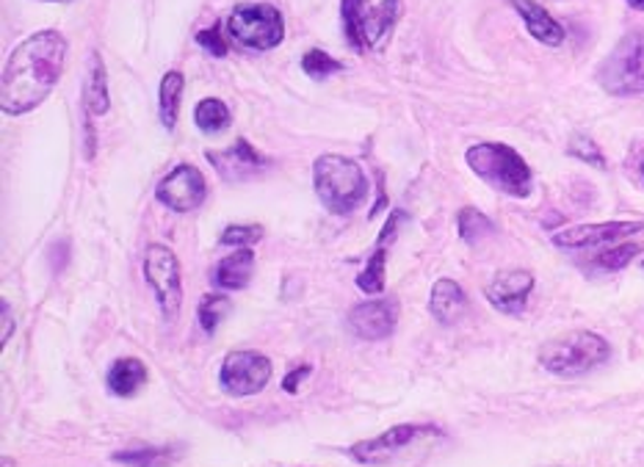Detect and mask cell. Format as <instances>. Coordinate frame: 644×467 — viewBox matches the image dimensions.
<instances>
[{
  "mask_svg": "<svg viewBox=\"0 0 644 467\" xmlns=\"http://www.w3.org/2000/svg\"><path fill=\"white\" fill-rule=\"evenodd\" d=\"M64 62H67V40L59 31H36L20 42L3 67V84H0L3 114L23 117L40 108L62 81Z\"/></svg>",
  "mask_w": 644,
  "mask_h": 467,
  "instance_id": "cell-1",
  "label": "cell"
},
{
  "mask_svg": "<svg viewBox=\"0 0 644 467\" xmlns=\"http://www.w3.org/2000/svg\"><path fill=\"white\" fill-rule=\"evenodd\" d=\"M313 185H316L321 205L335 216H349L368 197V178L360 163L346 156H335V152L316 158Z\"/></svg>",
  "mask_w": 644,
  "mask_h": 467,
  "instance_id": "cell-2",
  "label": "cell"
},
{
  "mask_svg": "<svg viewBox=\"0 0 644 467\" xmlns=\"http://www.w3.org/2000/svg\"><path fill=\"white\" fill-rule=\"evenodd\" d=\"M465 161L476 178H482L484 183L493 185L500 194L515 197V200H526L531 194V167L515 147L498 145V141H482V145H473L465 152Z\"/></svg>",
  "mask_w": 644,
  "mask_h": 467,
  "instance_id": "cell-3",
  "label": "cell"
},
{
  "mask_svg": "<svg viewBox=\"0 0 644 467\" xmlns=\"http://www.w3.org/2000/svg\"><path fill=\"white\" fill-rule=\"evenodd\" d=\"M609 357L611 346L603 335L589 332V329H576V332L548 340L539 349V365L548 373H553V376L572 379L605 365Z\"/></svg>",
  "mask_w": 644,
  "mask_h": 467,
  "instance_id": "cell-4",
  "label": "cell"
},
{
  "mask_svg": "<svg viewBox=\"0 0 644 467\" xmlns=\"http://www.w3.org/2000/svg\"><path fill=\"white\" fill-rule=\"evenodd\" d=\"M401 12V0H340L344 34L355 51H379Z\"/></svg>",
  "mask_w": 644,
  "mask_h": 467,
  "instance_id": "cell-5",
  "label": "cell"
},
{
  "mask_svg": "<svg viewBox=\"0 0 644 467\" xmlns=\"http://www.w3.org/2000/svg\"><path fill=\"white\" fill-rule=\"evenodd\" d=\"M598 81L609 95H644V31L627 34L609 53V59L600 67Z\"/></svg>",
  "mask_w": 644,
  "mask_h": 467,
  "instance_id": "cell-6",
  "label": "cell"
},
{
  "mask_svg": "<svg viewBox=\"0 0 644 467\" xmlns=\"http://www.w3.org/2000/svg\"><path fill=\"white\" fill-rule=\"evenodd\" d=\"M228 31L250 51H274L285 40V23L272 3H241L230 12Z\"/></svg>",
  "mask_w": 644,
  "mask_h": 467,
  "instance_id": "cell-7",
  "label": "cell"
},
{
  "mask_svg": "<svg viewBox=\"0 0 644 467\" xmlns=\"http://www.w3.org/2000/svg\"><path fill=\"white\" fill-rule=\"evenodd\" d=\"M145 277L156 294L163 321H178L180 307H183V274H180L178 255L169 246L152 244L145 255Z\"/></svg>",
  "mask_w": 644,
  "mask_h": 467,
  "instance_id": "cell-8",
  "label": "cell"
},
{
  "mask_svg": "<svg viewBox=\"0 0 644 467\" xmlns=\"http://www.w3.org/2000/svg\"><path fill=\"white\" fill-rule=\"evenodd\" d=\"M272 379V360L261 351H230L219 368V384L233 399H244V395L261 393Z\"/></svg>",
  "mask_w": 644,
  "mask_h": 467,
  "instance_id": "cell-9",
  "label": "cell"
},
{
  "mask_svg": "<svg viewBox=\"0 0 644 467\" xmlns=\"http://www.w3.org/2000/svg\"><path fill=\"white\" fill-rule=\"evenodd\" d=\"M426 434H440L437 426H415V423H401V426L388 428L373 439H360L349 448V456L360 465H388L404 448H410L415 439L426 437Z\"/></svg>",
  "mask_w": 644,
  "mask_h": 467,
  "instance_id": "cell-10",
  "label": "cell"
},
{
  "mask_svg": "<svg viewBox=\"0 0 644 467\" xmlns=\"http://www.w3.org/2000/svg\"><path fill=\"white\" fill-rule=\"evenodd\" d=\"M156 197L163 208L175 213L197 211L208 197L205 174L197 167H191V163H180L158 183Z\"/></svg>",
  "mask_w": 644,
  "mask_h": 467,
  "instance_id": "cell-11",
  "label": "cell"
},
{
  "mask_svg": "<svg viewBox=\"0 0 644 467\" xmlns=\"http://www.w3.org/2000/svg\"><path fill=\"white\" fill-rule=\"evenodd\" d=\"M534 290V274L526 268H506L498 272L484 288L489 305L495 307L504 316H517V312L526 310L528 296Z\"/></svg>",
  "mask_w": 644,
  "mask_h": 467,
  "instance_id": "cell-12",
  "label": "cell"
},
{
  "mask_svg": "<svg viewBox=\"0 0 644 467\" xmlns=\"http://www.w3.org/2000/svg\"><path fill=\"white\" fill-rule=\"evenodd\" d=\"M399 305L393 299L362 301L349 312V329L360 340H384L395 332Z\"/></svg>",
  "mask_w": 644,
  "mask_h": 467,
  "instance_id": "cell-13",
  "label": "cell"
},
{
  "mask_svg": "<svg viewBox=\"0 0 644 467\" xmlns=\"http://www.w3.org/2000/svg\"><path fill=\"white\" fill-rule=\"evenodd\" d=\"M644 222H603V224H578V227L561 230L553 235V244L561 250H587V246L609 244L625 235L642 233Z\"/></svg>",
  "mask_w": 644,
  "mask_h": 467,
  "instance_id": "cell-14",
  "label": "cell"
},
{
  "mask_svg": "<svg viewBox=\"0 0 644 467\" xmlns=\"http://www.w3.org/2000/svg\"><path fill=\"white\" fill-rule=\"evenodd\" d=\"M208 161L219 169L224 180L230 183H239V180L252 178V174L261 172L263 167H268L266 158L255 150L246 139H239L233 147L222 152H208Z\"/></svg>",
  "mask_w": 644,
  "mask_h": 467,
  "instance_id": "cell-15",
  "label": "cell"
},
{
  "mask_svg": "<svg viewBox=\"0 0 644 467\" xmlns=\"http://www.w3.org/2000/svg\"><path fill=\"white\" fill-rule=\"evenodd\" d=\"M404 219V211H395V216L388 219V224H384L382 235H379V244L377 250H373L371 261H368L366 272L357 277V288L362 290V294L368 296H377L384 290V266H388V241L395 235V227H399V222Z\"/></svg>",
  "mask_w": 644,
  "mask_h": 467,
  "instance_id": "cell-16",
  "label": "cell"
},
{
  "mask_svg": "<svg viewBox=\"0 0 644 467\" xmlns=\"http://www.w3.org/2000/svg\"><path fill=\"white\" fill-rule=\"evenodd\" d=\"M429 310L437 318V323L451 327V323L460 321L467 310V294L460 288V283L443 277L432 285V294H429Z\"/></svg>",
  "mask_w": 644,
  "mask_h": 467,
  "instance_id": "cell-17",
  "label": "cell"
},
{
  "mask_svg": "<svg viewBox=\"0 0 644 467\" xmlns=\"http://www.w3.org/2000/svg\"><path fill=\"white\" fill-rule=\"evenodd\" d=\"M511 7L517 9V14L522 18V23H526L528 34H531L534 40L542 42V45L548 47H559L561 42H564L567 34L564 29H561V23L550 18V14L539 7L537 0H511Z\"/></svg>",
  "mask_w": 644,
  "mask_h": 467,
  "instance_id": "cell-18",
  "label": "cell"
},
{
  "mask_svg": "<svg viewBox=\"0 0 644 467\" xmlns=\"http://www.w3.org/2000/svg\"><path fill=\"white\" fill-rule=\"evenodd\" d=\"M150 373H147L145 362L136 360V357H123V360H114L112 368L106 373V384L114 395L119 399H130V395L139 393L147 384Z\"/></svg>",
  "mask_w": 644,
  "mask_h": 467,
  "instance_id": "cell-19",
  "label": "cell"
},
{
  "mask_svg": "<svg viewBox=\"0 0 644 467\" xmlns=\"http://www.w3.org/2000/svg\"><path fill=\"white\" fill-rule=\"evenodd\" d=\"M84 108L89 117H103V114H108V108H112V97H108V73L97 51H92L89 75H86L84 84Z\"/></svg>",
  "mask_w": 644,
  "mask_h": 467,
  "instance_id": "cell-20",
  "label": "cell"
},
{
  "mask_svg": "<svg viewBox=\"0 0 644 467\" xmlns=\"http://www.w3.org/2000/svg\"><path fill=\"white\" fill-rule=\"evenodd\" d=\"M252 274H255V255H252V250H235L233 255H228L219 263L213 283L224 290H241L250 285Z\"/></svg>",
  "mask_w": 644,
  "mask_h": 467,
  "instance_id": "cell-21",
  "label": "cell"
},
{
  "mask_svg": "<svg viewBox=\"0 0 644 467\" xmlns=\"http://www.w3.org/2000/svg\"><path fill=\"white\" fill-rule=\"evenodd\" d=\"M180 450L183 445H161V448H130V450H117L112 456L114 461L128 467H169L180 459Z\"/></svg>",
  "mask_w": 644,
  "mask_h": 467,
  "instance_id": "cell-22",
  "label": "cell"
},
{
  "mask_svg": "<svg viewBox=\"0 0 644 467\" xmlns=\"http://www.w3.org/2000/svg\"><path fill=\"white\" fill-rule=\"evenodd\" d=\"M186 81L183 73L172 70V73L163 75L161 81V103H158V112H161V123L167 130H175L180 119V100H183Z\"/></svg>",
  "mask_w": 644,
  "mask_h": 467,
  "instance_id": "cell-23",
  "label": "cell"
},
{
  "mask_svg": "<svg viewBox=\"0 0 644 467\" xmlns=\"http://www.w3.org/2000/svg\"><path fill=\"white\" fill-rule=\"evenodd\" d=\"M194 123L202 134H222L230 123H233V114L224 106L219 97H205V100L197 103L194 108Z\"/></svg>",
  "mask_w": 644,
  "mask_h": 467,
  "instance_id": "cell-24",
  "label": "cell"
},
{
  "mask_svg": "<svg viewBox=\"0 0 644 467\" xmlns=\"http://www.w3.org/2000/svg\"><path fill=\"white\" fill-rule=\"evenodd\" d=\"M302 70H305L307 78L327 81L329 75L344 73V64H340L338 59L329 56V53H324V51H318V47H313V51H307L305 56H302Z\"/></svg>",
  "mask_w": 644,
  "mask_h": 467,
  "instance_id": "cell-25",
  "label": "cell"
},
{
  "mask_svg": "<svg viewBox=\"0 0 644 467\" xmlns=\"http://www.w3.org/2000/svg\"><path fill=\"white\" fill-rule=\"evenodd\" d=\"M456 224H460L462 241H467V244H476L484 235L493 233V222L482 211H476V208H462L460 216H456Z\"/></svg>",
  "mask_w": 644,
  "mask_h": 467,
  "instance_id": "cell-26",
  "label": "cell"
},
{
  "mask_svg": "<svg viewBox=\"0 0 644 467\" xmlns=\"http://www.w3.org/2000/svg\"><path fill=\"white\" fill-rule=\"evenodd\" d=\"M228 312H230V299L219 294H205L202 296L200 307H197V316H200L202 329H205L208 335L217 332V327L222 323V318L228 316Z\"/></svg>",
  "mask_w": 644,
  "mask_h": 467,
  "instance_id": "cell-27",
  "label": "cell"
},
{
  "mask_svg": "<svg viewBox=\"0 0 644 467\" xmlns=\"http://www.w3.org/2000/svg\"><path fill=\"white\" fill-rule=\"evenodd\" d=\"M638 252H642V246L638 244H622V246H616V250L600 252L592 263H594V268H600V272H616V268H625L627 263L638 255Z\"/></svg>",
  "mask_w": 644,
  "mask_h": 467,
  "instance_id": "cell-28",
  "label": "cell"
},
{
  "mask_svg": "<svg viewBox=\"0 0 644 467\" xmlns=\"http://www.w3.org/2000/svg\"><path fill=\"white\" fill-rule=\"evenodd\" d=\"M263 238V227L261 224H230L222 233V244L228 246H239V250H250L252 244Z\"/></svg>",
  "mask_w": 644,
  "mask_h": 467,
  "instance_id": "cell-29",
  "label": "cell"
},
{
  "mask_svg": "<svg viewBox=\"0 0 644 467\" xmlns=\"http://www.w3.org/2000/svg\"><path fill=\"white\" fill-rule=\"evenodd\" d=\"M567 152H570V156H576V158H581V161L592 163V167L605 169L603 152H600L598 145H594L592 139H587V136H581V134L572 136V141H570V147H567Z\"/></svg>",
  "mask_w": 644,
  "mask_h": 467,
  "instance_id": "cell-30",
  "label": "cell"
},
{
  "mask_svg": "<svg viewBox=\"0 0 644 467\" xmlns=\"http://www.w3.org/2000/svg\"><path fill=\"white\" fill-rule=\"evenodd\" d=\"M197 45H200L202 51H205L208 56H213V59H224V56H228V51H230L219 25H211V29H202L200 34H197Z\"/></svg>",
  "mask_w": 644,
  "mask_h": 467,
  "instance_id": "cell-31",
  "label": "cell"
},
{
  "mask_svg": "<svg viewBox=\"0 0 644 467\" xmlns=\"http://www.w3.org/2000/svg\"><path fill=\"white\" fill-rule=\"evenodd\" d=\"M310 371H313V365H299V368H296V371H291L288 376L283 379V390H285V393H291V395L299 393V382H302V379L310 376Z\"/></svg>",
  "mask_w": 644,
  "mask_h": 467,
  "instance_id": "cell-32",
  "label": "cell"
},
{
  "mask_svg": "<svg viewBox=\"0 0 644 467\" xmlns=\"http://www.w3.org/2000/svg\"><path fill=\"white\" fill-rule=\"evenodd\" d=\"M0 318H3V332H0V343L7 346V343H9V338H12V329H14L12 305H9L7 299L0 301Z\"/></svg>",
  "mask_w": 644,
  "mask_h": 467,
  "instance_id": "cell-33",
  "label": "cell"
},
{
  "mask_svg": "<svg viewBox=\"0 0 644 467\" xmlns=\"http://www.w3.org/2000/svg\"><path fill=\"white\" fill-rule=\"evenodd\" d=\"M627 7L636 9V12H644V0H627Z\"/></svg>",
  "mask_w": 644,
  "mask_h": 467,
  "instance_id": "cell-34",
  "label": "cell"
},
{
  "mask_svg": "<svg viewBox=\"0 0 644 467\" xmlns=\"http://www.w3.org/2000/svg\"><path fill=\"white\" fill-rule=\"evenodd\" d=\"M51 3H70V0H51Z\"/></svg>",
  "mask_w": 644,
  "mask_h": 467,
  "instance_id": "cell-35",
  "label": "cell"
},
{
  "mask_svg": "<svg viewBox=\"0 0 644 467\" xmlns=\"http://www.w3.org/2000/svg\"><path fill=\"white\" fill-rule=\"evenodd\" d=\"M642 178H644V163H642Z\"/></svg>",
  "mask_w": 644,
  "mask_h": 467,
  "instance_id": "cell-36",
  "label": "cell"
},
{
  "mask_svg": "<svg viewBox=\"0 0 644 467\" xmlns=\"http://www.w3.org/2000/svg\"><path fill=\"white\" fill-rule=\"evenodd\" d=\"M642 266H644V261H642Z\"/></svg>",
  "mask_w": 644,
  "mask_h": 467,
  "instance_id": "cell-37",
  "label": "cell"
}]
</instances>
